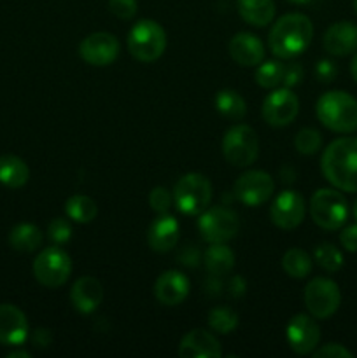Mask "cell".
<instances>
[{"mask_svg": "<svg viewBox=\"0 0 357 358\" xmlns=\"http://www.w3.org/2000/svg\"><path fill=\"white\" fill-rule=\"evenodd\" d=\"M321 170L326 180L338 191L357 192V138L343 136L324 149Z\"/></svg>", "mask_w": 357, "mask_h": 358, "instance_id": "6da1fadb", "label": "cell"}, {"mask_svg": "<svg viewBox=\"0 0 357 358\" xmlns=\"http://www.w3.org/2000/svg\"><path fill=\"white\" fill-rule=\"evenodd\" d=\"M314 37V24L310 17L300 13H290L276 20L268 35L270 51L280 59L300 56L310 45Z\"/></svg>", "mask_w": 357, "mask_h": 358, "instance_id": "7a4b0ae2", "label": "cell"}, {"mask_svg": "<svg viewBox=\"0 0 357 358\" xmlns=\"http://www.w3.org/2000/svg\"><path fill=\"white\" fill-rule=\"evenodd\" d=\"M318 121L335 133L357 131V100L345 91H328L315 105Z\"/></svg>", "mask_w": 357, "mask_h": 358, "instance_id": "3957f363", "label": "cell"}, {"mask_svg": "<svg viewBox=\"0 0 357 358\" xmlns=\"http://www.w3.org/2000/svg\"><path fill=\"white\" fill-rule=\"evenodd\" d=\"M167 49V31L158 21L140 20L128 34V51L136 62L153 63Z\"/></svg>", "mask_w": 357, "mask_h": 358, "instance_id": "277c9868", "label": "cell"}, {"mask_svg": "<svg viewBox=\"0 0 357 358\" xmlns=\"http://www.w3.org/2000/svg\"><path fill=\"white\" fill-rule=\"evenodd\" d=\"M312 220L326 231H338L349 219V203L336 189H318L310 199Z\"/></svg>", "mask_w": 357, "mask_h": 358, "instance_id": "5b68a950", "label": "cell"}, {"mask_svg": "<svg viewBox=\"0 0 357 358\" xmlns=\"http://www.w3.org/2000/svg\"><path fill=\"white\" fill-rule=\"evenodd\" d=\"M177 208L186 215H200L212 201V184L202 173H188L174 187Z\"/></svg>", "mask_w": 357, "mask_h": 358, "instance_id": "8992f818", "label": "cell"}, {"mask_svg": "<svg viewBox=\"0 0 357 358\" xmlns=\"http://www.w3.org/2000/svg\"><path fill=\"white\" fill-rule=\"evenodd\" d=\"M223 154L227 163L233 166H251L259 156L258 133L247 124L233 126L223 136Z\"/></svg>", "mask_w": 357, "mask_h": 358, "instance_id": "52a82bcc", "label": "cell"}, {"mask_svg": "<svg viewBox=\"0 0 357 358\" xmlns=\"http://www.w3.org/2000/svg\"><path fill=\"white\" fill-rule=\"evenodd\" d=\"M72 273L70 255L62 247H48L35 257L34 276L41 285L58 289L65 285Z\"/></svg>", "mask_w": 357, "mask_h": 358, "instance_id": "ba28073f", "label": "cell"}, {"mask_svg": "<svg viewBox=\"0 0 357 358\" xmlns=\"http://www.w3.org/2000/svg\"><path fill=\"white\" fill-rule=\"evenodd\" d=\"M304 304L308 313L317 320H328L342 304V292L329 278H314L304 287Z\"/></svg>", "mask_w": 357, "mask_h": 358, "instance_id": "9c48e42d", "label": "cell"}, {"mask_svg": "<svg viewBox=\"0 0 357 358\" xmlns=\"http://www.w3.org/2000/svg\"><path fill=\"white\" fill-rule=\"evenodd\" d=\"M198 229L209 243H227L240 229V222L233 210L224 206H212L200 213Z\"/></svg>", "mask_w": 357, "mask_h": 358, "instance_id": "30bf717a", "label": "cell"}, {"mask_svg": "<svg viewBox=\"0 0 357 358\" xmlns=\"http://www.w3.org/2000/svg\"><path fill=\"white\" fill-rule=\"evenodd\" d=\"M300 112V100L289 87H275L265 98L261 107L262 119L273 128L289 126Z\"/></svg>", "mask_w": 357, "mask_h": 358, "instance_id": "8fae6325", "label": "cell"}, {"mask_svg": "<svg viewBox=\"0 0 357 358\" xmlns=\"http://www.w3.org/2000/svg\"><path fill=\"white\" fill-rule=\"evenodd\" d=\"M275 191L272 175L261 170H251L241 173L234 182L233 192L245 206H259L268 201Z\"/></svg>", "mask_w": 357, "mask_h": 358, "instance_id": "7c38bea8", "label": "cell"}, {"mask_svg": "<svg viewBox=\"0 0 357 358\" xmlns=\"http://www.w3.org/2000/svg\"><path fill=\"white\" fill-rule=\"evenodd\" d=\"M304 212H307V206H304L303 196L298 191L287 189V191H282L273 199L270 217H272V222L276 227L289 231L303 222Z\"/></svg>", "mask_w": 357, "mask_h": 358, "instance_id": "4fadbf2b", "label": "cell"}, {"mask_svg": "<svg viewBox=\"0 0 357 358\" xmlns=\"http://www.w3.org/2000/svg\"><path fill=\"white\" fill-rule=\"evenodd\" d=\"M119 41L107 31H97L84 37L79 44V56L93 66H107L118 58Z\"/></svg>", "mask_w": 357, "mask_h": 358, "instance_id": "5bb4252c", "label": "cell"}, {"mask_svg": "<svg viewBox=\"0 0 357 358\" xmlns=\"http://www.w3.org/2000/svg\"><path fill=\"white\" fill-rule=\"evenodd\" d=\"M287 343L290 350L298 355H308L314 353V350L321 341V329L315 324L314 317H308L304 313H298L290 318L287 324Z\"/></svg>", "mask_w": 357, "mask_h": 358, "instance_id": "9a60e30c", "label": "cell"}, {"mask_svg": "<svg viewBox=\"0 0 357 358\" xmlns=\"http://www.w3.org/2000/svg\"><path fill=\"white\" fill-rule=\"evenodd\" d=\"M28 338V320L14 304H0V345L20 346Z\"/></svg>", "mask_w": 357, "mask_h": 358, "instance_id": "2e32d148", "label": "cell"}, {"mask_svg": "<svg viewBox=\"0 0 357 358\" xmlns=\"http://www.w3.org/2000/svg\"><path fill=\"white\" fill-rule=\"evenodd\" d=\"M220 355V343L205 329L189 331L178 343V357L182 358H219Z\"/></svg>", "mask_w": 357, "mask_h": 358, "instance_id": "e0dca14e", "label": "cell"}, {"mask_svg": "<svg viewBox=\"0 0 357 358\" xmlns=\"http://www.w3.org/2000/svg\"><path fill=\"white\" fill-rule=\"evenodd\" d=\"M324 49L332 56H349L357 51V24L338 21L326 30L322 38Z\"/></svg>", "mask_w": 357, "mask_h": 358, "instance_id": "ac0fdd59", "label": "cell"}, {"mask_svg": "<svg viewBox=\"0 0 357 358\" xmlns=\"http://www.w3.org/2000/svg\"><path fill=\"white\" fill-rule=\"evenodd\" d=\"M189 294V280L181 271H164L154 283V296L164 306L184 303Z\"/></svg>", "mask_w": 357, "mask_h": 358, "instance_id": "d6986e66", "label": "cell"}, {"mask_svg": "<svg viewBox=\"0 0 357 358\" xmlns=\"http://www.w3.org/2000/svg\"><path fill=\"white\" fill-rule=\"evenodd\" d=\"M178 233H181V226L177 219L170 213H160V217L153 220L147 231V243L154 252L163 254L177 245Z\"/></svg>", "mask_w": 357, "mask_h": 358, "instance_id": "ffe728a7", "label": "cell"}, {"mask_svg": "<svg viewBox=\"0 0 357 358\" xmlns=\"http://www.w3.org/2000/svg\"><path fill=\"white\" fill-rule=\"evenodd\" d=\"M70 301L79 313H93L104 301V287L94 276H83L74 283L70 290Z\"/></svg>", "mask_w": 357, "mask_h": 358, "instance_id": "44dd1931", "label": "cell"}, {"mask_svg": "<svg viewBox=\"0 0 357 358\" xmlns=\"http://www.w3.org/2000/svg\"><path fill=\"white\" fill-rule=\"evenodd\" d=\"M230 56L241 66H255L265 59V45L258 35L241 31L230 41Z\"/></svg>", "mask_w": 357, "mask_h": 358, "instance_id": "7402d4cb", "label": "cell"}, {"mask_svg": "<svg viewBox=\"0 0 357 358\" xmlns=\"http://www.w3.org/2000/svg\"><path fill=\"white\" fill-rule=\"evenodd\" d=\"M238 14L245 23L262 28L275 17V2L273 0H238Z\"/></svg>", "mask_w": 357, "mask_h": 358, "instance_id": "603a6c76", "label": "cell"}, {"mask_svg": "<svg viewBox=\"0 0 357 358\" xmlns=\"http://www.w3.org/2000/svg\"><path fill=\"white\" fill-rule=\"evenodd\" d=\"M30 178V170L21 157L6 154L0 156V184L9 189H20Z\"/></svg>", "mask_w": 357, "mask_h": 358, "instance_id": "cb8c5ba5", "label": "cell"}, {"mask_svg": "<svg viewBox=\"0 0 357 358\" xmlns=\"http://www.w3.org/2000/svg\"><path fill=\"white\" fill-rule=\"evenodd\" d=\"M203 261L206 271L212 276H226L234 268V254L226 243H210Z\"/></svg>", "mask_w": 357, "mask_h": 358, "instance_id": "d4e9b609", "label": "cell"}, {"mask_svg": "<svg viewBox=\"0 0 357 358\" xmlns=\"http://www.w3.org/2000/svg\"><path fill=\"white\" fill-rule=\"evenodd\" d=\"M44 241L41 229L34 224H18L9 233V245L18 252H35Z\"/></svg>", "mask_w": 357, "mask_h": 358, "instance_id": "484cf974", "label": "cell"}, {"mask_svg": "<svg viewBox=\"0 0 357 358\" xmlns=\"http://www.w3.org/2000/svg\"><path fill=\"white\" fill-rule=\"evenodd\" d=\"M216 110L231 121H240L247 114V103L244 96L233 90H220L216 94Z\"/></svg>", "mask_w": 357, "mask_h": 358, "instance_id": "4316f807", "label": "cell"}, {"mask_svg": "<svg viewBox=\"0 0 357 358\" xmlns=\"http://www.w3.org/2000/svg\"><path fill=\"white\" fill-rule=\"evenodd\" d=\"M65 212L66 215H69V219H72L74 222L88 224L91 222V220H94L98 208L97 203H94L90 196L74 194L66 199Z\"/></svg>", "mask_w": 357, "mask_h": 358, "instance_id": "83f0119b", "label": "cell"}, {"mask_svg": "<svg viewBox=\"0 0 357 358\" xmlns=\"http://www.w3.org/2000/svg\"><path fill=\"white\" fill-rule=\"evenodd\" d=\"M282 268L290 278L303 280L312 273V259L301 248H289L282 257Z\"/></svg>", "mask_w": 357, "mask_h": 358, "instance_id": "f1b7e54d", "label": "cell"}, {"mask_svg": "<svg viewBox=\"0 0 357 358\" xmlns=\"http://www.w3.org/2000/svg\"><path fill=\"white\" fill-rule=\"evenodd\" d=\"M284 70H286V65L276 59H270L265 63L261 62L255 70V83L265 90H275L282 84Z\"/></svg>", "mask_w": 357, "mask_h": 358, "instance_id": "f546056e", "label": "cell"}, {"mask_svg": "<svg viewBox=\"0 0 357 358\" xmlns=\"http://www.w3.org/2000/svg\"><path fill=\"white\" fill-rule=\"evenodd\" d=\"M209 325L219 334H230L238 327V315L230 308L217 306L209 313Z\"/></svg>", "mask_w": 357, "mask_h": 358, "instance_id": "4dcf8cb0", "label": "cell"}, {"mask_svg": "<svg viewBox=\"0 0 357 358\" xmlns=\"http://www.w3.org/2000/svg\"><path fill=\"white\" fill-rule=\"evenodd\" d=\"M314 259L328 273H336L343 266V254L332 243L318 245L314 250Z\"/></svg>", "mask_w": 357, "mask_h": 358, "instance_id": "1f68e13d", "label": "cell"}, {"mask_svg": "<svg viewBox=\"0 0 357 358\" xmlns=\"http://www.w3.org/2000/svg\"><path fill=\"white\" fill-rule=\"evenodd\" d=\"M294 149L303 156H312L322 149V136L317 129L303 128L294 136Z\"/></svg>", "mask_w": 357, "mask_h": 358, "instance_id": "d6a6232c", "label": "cell"}, {"mask_svg": "<svg viewBox=\"0 0 357 358\" xmlns=\"http://www.w3.org/2000/svg\"><path fill=\"white\" fill-rule=\"evenodd\" d=\"M48 236L49 240L55 241V243L63 245L72 238V226L66 219L63 217H56L52 219V222H49L48 226Z\"/></svg>", "mask_w": 357, "mask_h": 358, "instance_id": "836d02e7", "label": "cell"}, {"mask_svg": "<svg viewBox=\"0 0 357 358\" xmlns=\"http://www.w3.org/2000/svg\"><path fill=\"white\" fill-rule=\"evenodd\" d=\"M172 201H174V198H172V194L168 192V189L161 187L160 185V187H154L153 191H150L149 205L156 213H167L168 210H170Z\"/></svg>", "mask_w": 357, "mask_h": 358, "instance_id": "e575fe53", "label": "cell"}, {"mask_svg": "<svg viewBox=\"0 0 357 358\" xmlns=\"http://www.w3.org/2000/svg\"><path fill=\"white\" fill-rule=\"evenodd\" d=\"M108 10L119 20H132L136 13V0H108Z\"/></svg>", "mask_w": 357, "mask_h": 358, "instance_id": "d590c367", "label": "cell"}, {"mask_svg": "<svg viewBox=\"0 0 357 358\" xmlns=\"http://www.w3.org/2000/svg\"><path fill=\"white\" fill-rule=\"evenodd\" d=\"M314 358H352L354 353L349 352L345 346L338 343H329V345L321 346L318 350H314Z\"/></svg>", "mask_w": 357, "mask_h": 358, "instance_id": "8d00e7d4", "label": "cell"}, {"mask_svg": "<svg viewBox=\"0 0 357 358\" xmlns=\"http://www.w3.org/2000/svg\"><path fill=\"white\" fill-rule=\"evenodd\" d=\"M315 76L321 83H331L335 80V77L338 76V69H336V63H332L331 59H321L315 66Z\"/></svg>", "mask_w": 357, "mask_h": 358, "instance_id": "74e56055", "label": "cell"}, {"mask_svg": "<svg viewBox=\"0 0 357 358\" xmlns=\"http://www.w3.org/2000/svg\"><path fill=\"white\" fill-rule=\"evenodd\" d=\"M303 66H301V63H290V65L286 66V70H284V79H282V84L284 87H294L298 86V84L301 83V79H303Z\"/></svg>", "mask_w": 357, "mask_h": 358, "instance_id": "f35d334b", "label": "cell"}, {"mask_svg": "<svg viewBox=\"0 0 357 358\" xmlns=\"http://www.w3.org/2000/svg\"><path fill=\"white\" fill-rule=\"evenodd\" d=\"M340 243L346 252H357V224L346 226L340 233Z\"/></svg>", "mask_w": 357, "mask_h": 358, "instance_id": "ab89813d", "label": "cell"}, {"mask_svg": "<svg viewBox=\"0 0 357 358\" xmlns=\"http://www.w3.org/2000/svg\"><path fill=\"white\" fill-rule=\"evenodd\" d=\"M51 339L52 336L48 329H37V331L34 332V336H31V341H34V345L37 346V348L38 346H41V348H46V346L51 343Z\"/></svg>", "mask_w": 357, "mask_h": 358, "instance_id": "60d3db41", "label": "cell"}, {"mask_svg": "<svg viewBox=\"0 0 357 358\" xmlns=\"http://www.w3.org/2000/svg\"><path fill=\"white\" fill-rule=\"evenodd\" d=\"M230 289H231V296H234V297L241 296V294L245 292L244 278H240V276H234L230 283Z\"/></svg>", "mask_w": 357, "mask_h": 358, "instance_id": "b9f144b4", "label": "cell"}, {"mask_svg": "<svg viewBox=\"0 0 357 358\" xmlns=\"http://www.w3.org/2000/svg\"><path fill=\"white\" fill-rule=\"evenodd\" d=\"M350 73H352L354 80L357 83V51L354 52V58H352V62H350Z\"/></svg>", "mask_w": 357, "mask_h": 358, "instance_id": "7bdbcfd3", "label": "cell"}, {"mask_svg": "<svg viewBox=\"0 0 357 358\" xmlns=\"http://www.w3.org/2000/svg\"><path fill=\"white\" fill-rule=\"evenodd\" d=\"M9 358H16V357H23V358H28L30 357V353L28 352H13V353H9V355H7Z\"/></svg>", "mask_w": 357, "mask_h": 358, "instance_id": "ee69618b", "label": "cell"}, {"mask_svg": "<svg viewBox=\"0 0 357 358\" xmlns=\"http://www.w3.org/2000/svg\"><path fill=\"white\" fill-rule=\"evenodd\" d=\"M287 2H293V3H308L310 0H287Z\"/></svg>", "mask_w": 357, "mask_h": 358, "instance_id": "f6af8a7d", "label": "cell"}, {"mask_svg": "<svg viewBox=\"0 0 357 358\" xmlns=\"http://www.w3.org/2000/svg\"><path fill=\"white\" fill-rule=\"evenodd\" d=\"M354 217H356V220H357V199H356V203H354Z\"/></svg>", "mask_w": 357, "mask_h": 358, "instance_id": "bcb514c9", "label": "cell"}, {"mask_svg": "<svg viewBox=\"0 0 357 358\" xmlns=\"http://www.w3.org/2000/svg\"><path fill=\"white\" fill-rule=\"evenodd\" d=\"M354 10H356V14H357V0H354Z\"/></svg>", "mask_w": 357, "mask_h": 358, "instance_id": "7dc6e473", "label": "cell"}]
</instances>
